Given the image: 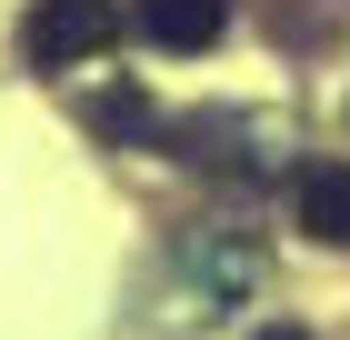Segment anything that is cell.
Here are the masks:
<instances>
[{
  "label": "cell",
  "mask_w": 350,
  "mask_h": 340,
  "mask_svg": "<svg viewBox=\"0 0 350 340\" xmlns=\"http://www.w3.org/2000/svg\"><path fill=\"white\" fill-rule=\"evenodd\" d=\"M131 30V10L120 0H30L21 10V60L30 70H81V60H100L110 40Z\"/></svg>",
  "instance_id": "obj_1"
},
{
  "label": "cell",
  "mask_w": 350,
  "mask_h": 340,
  "mask_svg": "<svg viewBox=\"0 0 350 340\" xmlns=\"http://www.w3.org/2000/svg\"><path fill=\"white\" fill-rule=\"evenodd\" d=\"M131 30L150 40V51L190 60V51H211L220 30H230V0H131Z\"/></svg>",
  "instance_id": "obj_2"
},
{
  "label": "cell",
  "mask_w": 350,
  "mask_h": 340,
  "mask_svg": "<svg viewBox=\"0 0 350 340\" xmlns=\"http://www.w3.org/2000/svg\"><path fill=\"white\" fill-rule=\"evenodd\" d=\"M291 220L330 250H350V160H300L291 170Z\"/></svg>",
  "instance_id": "obj_3"
},
{
  "label": "cell",
  "mask_w": 350,
  "mask_h": 340,
  "mask_svg": "<svg viewBox=\"0 0 350 340\" xmlns=\"http://www.w3.org/2000/svg\"><path fill=\"white\" fill-rule=\"evenodd\" d=\"M260 340H310V330H300V320H270V330H260Z\"/></svg>",
  "instance_id": "obj_4"
}]
</instances>
